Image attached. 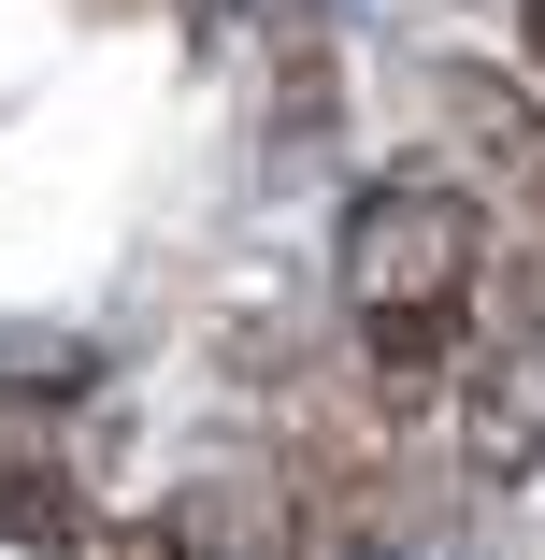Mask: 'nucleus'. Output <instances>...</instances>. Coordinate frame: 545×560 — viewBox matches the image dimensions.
Returning a JSON list of instances; mask_svg holds the SVG:
<instances>
[{"mask_svg":"<svg viewBox=\"0 0 545 560\" xmlns=\"http://www.w3.org/2000/svg\"><path fill=\"white\" fill-rule=\"evenodd\" d=\"M345 330H359V360L416 402V388H446L460 346H474V288H488V201L446 187V173H374L345 201Z\"/></svg>","mask_w":545,"mask_h":560,"instance_id":"obj_1","label":"nucleus"},{"mask_svg":"<svg viewBox=\"0 0 545 560\" xmlns=\"http://www.w3.org/2000/svg\"><path fill=\"white\" fill-rule=\"evenodd\" d=\"M100 560H287V503L245 489V475H187V489H158L144 517L100 532Z\"/></svg>","mask_w":545,"mask_h":560,"instance_id":"obj_2","label":"nucleus"},{"mask_svg":"<svg viewBox=\"0 0 545 560\" xmlns=\"http://www.w3.org/2000/svg\"><path fill=\"white\" fill-rule=\"evenodd\" d=\"M0 546H29V560H72L86 546V503L58 460H0Z\"/></svg>","mask_w":545,"mask_h":560,"instance_id":"obj_3","label":"nucleus"},{"mask_svg":"<svg viewBox=\"0 0 545 560\" xmlns=\"http://www.w3.org/2000/svg\"><path fill=\"white\" fill-rule=\"evenodd\" d=\"M72 388H100L86 330H0V402H72Z\"/></svg>","mask_w":545,"mask_h":560,"instance_id":"obj_4","label":"nucleus"},{"mask_svg":"<svg viewBox=\"0 0 545 560\" xmlns=\"http://www.w3.org/2000/svg\"><path fill=\"white\" fill-rule=\"evenodd\" d=\"M517 44H531V72H545V0H517Z\"/></svg>","mask_w":545,"mask_h":560,"instance_id":"obj_5","label":"nucleus"},{"mask_svg":"<svg viewBox=\"0 0 545 560\" xmlns=\"http://www.w3.org/2000/svg\"><path fill=\"white\" fill-rule=\"evenodd\" d=\"M517 374H531V417H545V316H531V360H517Z\"/></svg>","mask_w":545,"mask_h":560,"instance_id":"obj_6","label":"nucleus"},{"mask_svg":"<svg viewBox=\"0 0 545 560\" xmlns=\"http://www.w3.org/2000/svg\"><path fill=\"white\" fill-rule=\"evenodd\" d=\"M359 560H446V546H359Z\"/></svg>","mask_w":545,"mask_h":560,"instance_id":"obj_7","label":"nucleus"},{"mask_svg":"<svg viewBox=\"0 0 545 560\" xmlns=\"http://www.w3.org/2000/svg\"><path fill=\"white\" fill-rule=\"evenodd\" d=\"M187 15H245V0H187Z\"/></svg>","mask_w":545,"mask_h":560,"instance_id":"obj_8","label":"nucleus"}]
</instances>
